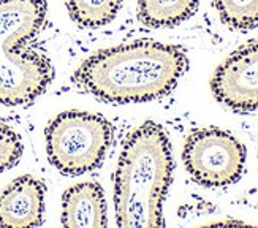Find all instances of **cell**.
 Masks as SVG:
<instances>
[{
  "instance_id": "8992f818",
  "label": "cell",
  "mask_w": 258,
  "mask_h": 228,
  "mask_svg": "<svg viewBox=\"0 0 258 228\" xmlns=\"http://www.w3.org/2000/svg\"><path fill=\"white\" fill-rule=\"evenodd\" d=\"M211 87L220 103L234 111L258 109V41L231 54L217 68Z\"/></svg>"
},
{
  "instance_id": "30bf717a",
  "label": "cell",
  "mask_w": 258,
  "mask_h": 228,
  "mask_svg": "<svg viewBox=\"0 0 258 228\" xmlns=\"http://www.w3.org/2000/svg\"><path fill=\"white\" fill-rule=\"evenodd\" d=\"M76 24L86 29L103 27L111 22L124 0H65Z\"/></svg>"
},
{
  "instance_id": "3957f363",
  "label": "cell",
  "mask_w": 258,
  "mask_h": 228,
  "mask_svg": "<svg viewBox=\"0 0 258 228\" xmlns=\"http://www.w3.org/2000/svg\"><path fill=\"white\" fill-rule=\"evenodd\" d=\"M46 16L44 0H0V103L27 105L52 81L54 70L43 54L26 48Z\"/></svg>"
},
{
  "instance_id": "7a4b0ae2",
  "label": "cell",
  "mask_w": 258,
  "mask_h": 228,
  "mask_svg": "<svg viewBox=\"0 0 258 228\" xmlns=\"http://www.w3.org/2000/svg\"><path fill=\"white\" fill-rule=\"evenodd\" d=\"M173 157L162 125L135 129L119 155L114 179L116 222L120 228L163 226V200L171 182Z\"/></svg>"
},
{
  "instance_id": "5b68a950",
  "label": "cell",
  "mask_w": 258,
  "mask_h": 228,
  "mask_svg": "<svg viewBox=\"0 0 258 228\" xmlns=\"http://www.w3.org/2000/svg\"><path fill=\"white\" fill-rule=\"evenodd\" d=\"M184 165L197 182L222 187L236 182L245 165L244 146L225 130L201 129L184 146Z\"/></svg>"
},
{
  "instance_id": "6da1fadb",
  "label": "cell",
  "mask_w": 258,
  "mask_h": 228,
  "mask_svg": "<svg viewBox=\"0 0 258 228\" xmlns=\"http://www.w3.org/2000/svg\"><path fill=\"white\" fill-rule=\"evenodd\" d=\"M187 68L182 48L151 40L95 52L73 81L108 103H140L171 92Z\"/></svg>"
},
{
  "instance_id": "8fae6325",
  "label": "cell",
  "mask_w": 258,
  "mask_h": 228,
  "mask_svg": "<svg viewBox=\"0 0 258 228\" xmlns=\"http://www.w3.org/2000/svg\"><path fill=\"white\" fill-rule=\"evenodd\" d=\"M216 8L231 29L249 30L258 24V0H216Z\"/></svg>"
},
{
  "instance_id": "7c38bea8",
  "label": "cell",
  "mask_w": 258,
  "mask_h": 228,
  "mask_svg": "<svg viewBox=\"0 0 258 228\" xmlns=\"http://www.w3.org/2000/svg\"><path fill=\"white\" fill-rule=\"evenodd\" d=\"M21 154L22 141L19 135L8 125L0 124V173L16 165Z\"/></svg>"
},
{
  "instance_id": "9c48e42d",
  "label": "cell",
  "mask_w": 258,
  "mask_h": 228,
  "mask_svg": "<svg viewBox=\"0 0 258 228\" xmlns=\"http://www.w3.org/2000/svg\"><path fill=\"white\" fill-rule=\"evenodd\" d=\"M198 0H140L138 18L152 29L173 27L194 15Z\"/></svg>"
},
{
  "instance_id": "ba28073f",
  "label": "cell",
  "mask_w": 258,
  "mask_h": 228,
  "mask_svg": "<svg viewBox=\"0 0 258 228\" xmlns=\"http://www.w3.org/2000/svg\"><path fill=\"white\" fill-rule=\"evenodd\" d=\"M62 225L69 228H103L108 225L105 195L98 182H81L63 193Z\"/></svg>"
},
{
  "instance_id": "52a82bcc",
  "label": "cell",
  "mask_w": 258,
  "mask_h": 228,
  "mask_svg": "<svg viewBox=\"0 0 258 228\" xmlns=\"http://www.w3.org/2000/svg\"><path fill=\"white\" fill-rule=\"evenodd\" d=\"M44 212V184L33 176H21L0 192V225L38 226Z\"/></svg>"
},
{
  "instance_id": "277c9868",
  "label": "cell",
  "mask_w": 258,
  "mask_h": 228,
  "mask_svg": "<svg viewBox=\"0 0 258 228\" xmlns=\"http://www.w3.org/2000/svg\"><path fill=\"white\" fill-rule=\"evenodd\" d=\"M113 127L100 114L65 111L46 129L49 162L65 175H83L102 163Z\"/></svg>"
}]
</instances>
